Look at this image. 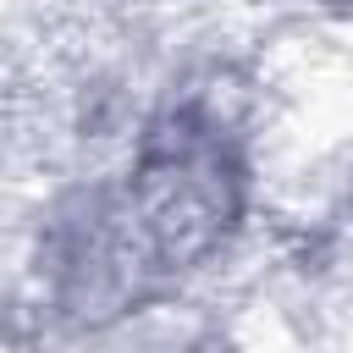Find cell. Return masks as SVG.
I'll return each instance as SVG.
<instances>
[{
	"instance_id": "1",
	"label": "cell",
	"mask_w": 353,
	"mask_h": 353,
	"mask_svg": "<svg viewBox=\"0 0 353 353\" xmlns=\"http://www.w3.org/2000/svg\"><path fill=\"white\" fill-rule=\"evenodd\" d=\"M165 298L110 160L61 165L33 182L22 243L28 353L94 342Z\"/></svg>"
},
{
	"instance_id": "2",
	"label": "cell",
	"mask_w": 353,
	"mask_h": 353,
	"mask_svg": "<svg viewBox=\"0 0 353 353\" xmlns=\"http://www.w3.org/2000/svg\"><path fill=\"white\" fill-rule=\"evenodd\" d=\"M314 353H353V331H347L342 342H331V347H314Z\"/></svg>"
},
{
	"instance_id": "3",
	"label": "cell",
	"mask_w": 353,
	"mask_h": 353,
	"mask_svg": "<svg viewBox=\"0 0 353 353\" xmlns=\"http://www.w3.org/2000/svg\"><path fill=\"white\" fill-rule=\"evenodd\" d=\"M66 6H105V0H66Z\"/></svg>"
}]
</instances>
